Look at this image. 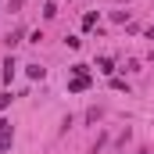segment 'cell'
Instances as JSON below:
<instances>
[{"label": "cell", "mask_w": 154, "mask_h": 154, "mask_svg": "<svg viewBox=\"0 0 154 154\" xmlns=\"http://www.w3.org/2000/svg\"><path fill=\"white\" fill-rule=\"evenodd\" d=\"M11 143H14V129H11L7 118H0V151L7 154V151H11Z\"/></svg>", "instance_id": "obj_1"}, {"label": "cell", "mask_w": 154, "mask_h": 154, "mask_svg": "<svg viewBox=\"0 0 154 154\" xmlns=\"http://www.w3.org/2000/svg\"><path fill=\"white\" fill-rule=\"evenodd\" d=\"M86 86H90V75H75L72 82H68V90H72V93H82Z\"/></svg>", "instance_id": "obj_2"}, {"label": "cell", "mask_w": 154, "mask_h": 154, "mask_svg": "<svg viewBox=\"0 0 154 154\" xmlns=\"http://www.w3.org/2000/svg\"><path fill=\"white\" fill-rule=\"evenodd\" d=\"M11 79H14V57L4 61V82H11Z\"/></svg>", "instance_id": "obj_3"}, {"label": "cell", "mask_w": 154, "mask_h": 154, "mask_svg": "<svg viewBox=\"0 0 154 154\" xmlns=\"http://www.w3.org/2000/svg\"><path fill=\"white\" fill-rule=\"evenodd\" d=\"M97 68H100V72H115V65H111V57H97Z\"/></svg>", "instance_id": "obj_4"}, {"label": "cell", "mask_w": 154, "mask_h": 154, "mask_svg": "<svg viewBox=\"0 0 154 154\" xmlns=\"http://www.w3.org/2000/svg\"><path fill=\"white\" fill-rule=\"evenodd\" d=\"M93 25H97V14H93V11H90V14H86V18H82V29H93Z\"/></svg>", "instance_id": "obj_5"}, {"label": "cell", "mask_w": 154, "mask_h": 154, "mask_svg": "<svg viewBox=\"0 0 154 154\" xmlns=\"http://www.w3.org/2000/svg\"><path fill=\"white\" fill-rule=\"evenodd\" d=\"M29 79H43V68L39 65H29Z\"/></svg>", "instance_id": "obj_6"}, {"label": "cell", "mask_w": 154, "mask_h": 154, "mask_svg": "<svg viewBox=\"0 0 154 154\" xmlns=\"http://www.w3.org/2000/svg\"><path fill=\"white\" fill-rule=\"evenodd\" d=\"M7 104H11V93H0V111H4Z\"/></svg>", "instance_id": "obj_7"}]
</instances>
